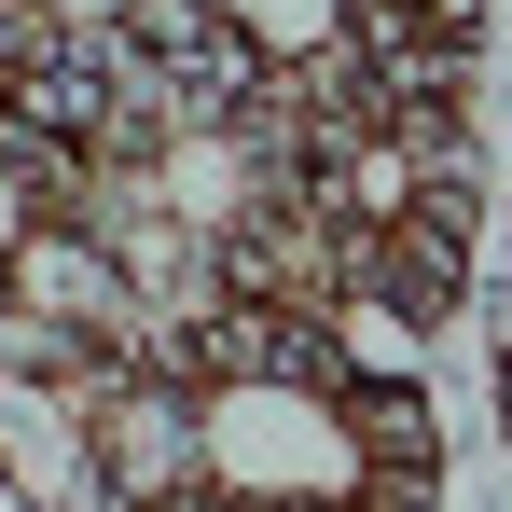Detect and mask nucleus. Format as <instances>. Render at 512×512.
I'll return each instance as SVG.
<instances>
[{
	"label": "nucleus",
	"mask_w": 512,
	"mask_h": 512,
	"mask_svg": "<svg viewBox=\"0 0 512 512\" xmlns=\"http://www.w3.org/2000/svg\"><path fill=\"white\" fill-rule=\"evenodd\" d=\"M429 388L346 319H208L167 333L139 512H429Z\"/></svg>",
	"instance_id": "obj_1"
},
{
	"label": "nucleus",
	"mask_w": 512,
	"mask_h": 512,
	"mask_svg": "<svg viewBox=\"0 0 512 512\" xmlns=\"http://www.w3.org/2000/svg\"><path fill=\"white\" fill-rule=\"evenodd\" d=\"M42 236H70V222H56V167H42V139H28L14 97H0V291L42 263Z\"/></svg>",
	"instance_id": "obj_2"
},
{
	"label": "nucleus",
	"mask_w": 512,
	"mask_h": 512,
	"mask_svg": "<svg viewBox=\"0 0 512 512\" xmlns=\"http://www.w3.org/2000/svg\"><path fill=\"white\" fill-rule=\"evenodd\" d=\"M499 402H512V360H499Z\"/></svg>",
	"instance_id": "obj_3"
}]
</instances>
